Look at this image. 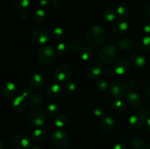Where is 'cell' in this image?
<instances>
[{
	"mask_svg": "<svg viewBox=\"0 0 150 149\" xmlns=\"http://www.w3.org/2000/svg\"><path fill=\"white\" fill-rule=\"evenodd\" d=\"M13 145L16 149H30L32 142L23 134H16L13 138Z\"/></svg>",
	"mask_w": 150,
	"mask_h": 149,
	"instance_id": "obj_11",
	"label": "cell"
},
{
	"mask_svg": "<svg viewBox=\"0 0 150 149\" xmlns=\"http://www.w3.org/2000/svg\"><path fill=\"white\" fill-rule=\"evenodd\" d=\"M1 93L6 98H11L16 94L17 91V88L16 85L12 82H5L1 86Z\"/></svg>",
	"mask_w": 150,
	"mask_h": 149,
	"instance_id": "obj_17",
	"label": "cell"
},
{
	"mask_svg": "<svg viewBox=\"0 0 150 149\" xmlns=\"http://www.w3.org/2000/svg\"><path fill=\"white\" fill-rule=\"evenodd\" d=\"M105 38V33L102 26L95 25L89 28L85 35V40L89 45L97 46L103 43Z\"/></svg>",
	"mask_w": 150,
	"mask_h": 149,
	"instance_id": "obj_1",
	"label": "cell"
},
{
	"mask_svg": "<svg viewBox=\"0 0 150 149\" xmlns=\"http://www.w3.org/2000/svg\"><path fill=\"white\" fill-rule=\"evenodd\" d=\"M45 81V79L43 74H40V73H35L31 77L29 83L32 87L38 89V88H40L43 86Z\"/></svg>",
	"mask_w": 150,
	"mask_h": 149,
	"instance_id": "obj_20",
	"label": "cell"
},
{
	"mask_svg": "<svg viewBox=\"0 0 150 149\" xmlns=\"http://www.w3.org/2000/svg\"><path fill=\"white\" fill-rule=\"evenodd\" d=\"M130 144L132 147L135 149L142 148L144 145V141L139 136H133L130 140Z\"/></svg>",
	"mask_w": 150,
	"mask_h": 149,
	"instance_id": "obj_30",
	"label": "cell"
},
{
	"mask_svg": "<svg viewBox=\"0 0 150 149\" xmlns=\"http://www.w3.org/2000/svg\"><path fill=\"white\" fill-rule=\"evenodd\" d=\"M13 4L16 8L19 10H25L29 7L30 4V0H13Z\"/></svg>",
	"mask_w": 150,
	"mask_h": 149,
	"instance_id": "obj_35",
	"label": "cell"
},
{
	"mask_svg": "<svg viewBox=\"0 0 150 149\" xmlns=\"http://www.w3.org/2000/svg\"><path fill=\"white\" fill-rule=\"evenodd\" d=\"M85 73L88 78L91 80H97L102 73V66L98 61L94 60L88 64Z\"/></svg>",
	"mask_w": 150,
	"mask_h": 149,
	"instance_id": "obj_8",
	"label": "cell"
},
{
	"mask_svg": "<svg viewBox=\"0 0 150 149\" xmlns=\"http://www.w3.org/2000/svg\"><path fill=\"white\" fill-rule=\"evenodd\" d=\"M146 129H147V130L149 131V132L150 133V116L148 117L147 119H146Z\"/></svg>",
	"mask_w": 150,
	"mask_h": 149,
	"instance_id": "obj_46",
	"label": "cell"
},
{
	"mask_svg": "<svg viewBox=\"0 0 150 149\" xmlns=\"http://www.w3.org/2000/svg\"><path fill=\"white\" fill-rule=\"evenodd\" d=\"M137 48L142 52L150 51V35H146L139 39L137 44Z\"/></svg>",
	"mask_w": 150,
	"mask_h": 149,
	"instance_id": "obj_22",
	"label": "cell"
},
{
	"mask_svg": "<svg viewBox=\"0 0 150 149\" xmlns=\"http://www.w3.org/2000/svg\"><path fill=\"white\" fill-rule=\"evenodd\" d=\"M38 58L44 64H51L56 58V51L52 46L44 45L41 46L38 53Z\"/></svg>",
	"mask_w": 150,
	"mask_h": 149,
	"instance_id": "obj_3",
	"label": "cell"
},
{
	"mask_svg": "<svg viewBox=\"0 0 150 149\" xmlns=\"http://www.w3.org/2000/svg\"><path fill=\"white\" fill-rule=\"evenodd\" d=\"M46 16V13H45V10L42 9H37L32 15V19L36 23H41L43 21Z\"/></svg>",
	"mask_w": 150,
	"mask_h": 149,
	"instance_id": "obj_27",
	"label": "cell"
},
{
	"mask_svg": "<svg viewBox=\"0 0 150 149\" xmlns=\"http://www.w3.org/2000/svg\"><path fill=\"white\" fill-rule=\"evenodd\" d=\"M117 55V48L113 45H106L102 47L98 53L100 60L105 64L113 62L115 60Z\"/></svg>",
	"mask_w": 150,
	"mask_h": 149,
	"instance_id": "obj_4",
	"label": "cell"
},
{
	"mask_svg": "<svg viewBox=\"0 0 150 149\" xmlns=\"http://www.w3.org/2000/svg\"><path fill=\"white\" fill-rule=\"evenodd\" d=\"M130 70V63L125 58H119L113 65V70L114 73L119 75H123L126 74Z\"/></svg>",
	"mask_w": 150,
	"mask_h": 149,
	"instance_id": "obj_12",
	"label": "cell"
},
{
	"mask_svg": "<svg viewBox=\"0 0 150 149\" xmlns=\"http://www.w3.org/2000/svg\"><path fill=\"white\" fill-rule=\"evenodd\" d=\"M26 16H27V12L26 11V10H22L20 13V17L21 18H26Z\"/></svg>",
	"mask_w": 150,
	"mask_h": 149,
	"instance_id": "obj_44",
	"label": "cell"
},
{
	"mask_svg": "<svg viewBox=\"0 0 150 149\" xmlns=\"http://www.w3.org/2000/svg\"><path fill=\"white\" fill-rule=\"evenodd\" d=\"M64 29L60 27V26H56V27L53 28V29H51V37L55 39L61 38L64 35Z\"/></svg>",
	"mask_w": 150,
	"mask_h": 149,
	"instance_id": "obj_34",
	"label": "cell"
},
{
	"mask_svg": "<svg viewBox=\"0 0 150 149\" xmlns=\"http://www.w3.org/2000/svg\"><path fill=\"white\" fill-rule=\"evenodd\" d=\"M117 11L113 8H107L103 12V19L107 23L115 21L117 20Z\"/></svg>",
	"mask_w": 150,
	"mask_h": 149,
	"instance_id": "obj_24",
	"label": "cell"
},
{
	"mask_svg": "<svg viewBox=\"0 0 150 149\" xmlns=\"http://www.w3.org/2000/svg\"><path fill=\"white\" fill-rule=\"evenodd\" d=\"M115 121L110 116H104L100 121V128L103 132L109 133L114 130L115 127Z\"/></svg>",
	"mask_w": 150,
	"mask_h": 149,
	"instance_id": "obj_16",
	"label": "cell"
},
{
	"mask_svg": "<svg viewBox=\"0 0 150 149\" xmlns=\"http://www.w3.org/2000/svg\"><path fill=\"white\" fill-rule=\"evenodd\" d=\"M76 89V85L74 83H73V82H67V83H65V84L64 86V90L68 93H74Z\"/></svg>",
	"mask_w": 150,
	"mask_h": 149,
	"instance_id": "obj_37",
	"label": "cell"
},
{
	"mask_svg": "<svg viewBox=\"0 0 150 149\" xmlns=\"http://www.w3.org/2000/svg\"><path fill=\"white\" fill-rule=\"evenodd\" d=\"M62 91V89L58 83H51V84L48 85L46 89V92L48 95L52 96V97H56L61 94Z\"/></svg>",
	"mask_w": 150,
	"mask_h": 149,
	"instance_id": "obj_23",
	"label": "cell"
},
{
	"mask_svg": "<svg viewBox=\"0 0 150 149\" xmlns=\"http://www.w3.org/2000/svg\"><path fill=\"white\" fill-rule=\"evenodd\" d=\"M146 15H147V16H149V17L150 18V4L148 6L147 8H146Z\"/></svg>",
	"mask_w": 150,
	"mask_h": 149,
	"instance_id": "obj_47",
	"label": "cell"
},
{
	"mask_svg": "<svg viewBox=\"0 0 150 149\" xmlns=\"http://www.w3.org/2000/svg\"><path fill=\"white\" fill-rule=\"evenodd\" d=\"M71 75L70 68L66 64H60L54 71V77L55 79L59 83H67L70 80Z\"/></svg>",
	"mask_w": 150,
	"mask_h": 149,
	"instance_id": "obj_9",
	"label": "cell"
},
{
	"mask_svg": "<svg viewBox=\"0 0 150 149\" xmlns=\"http://www.w3.org/2000/svg\"><path fill=\"white\" fill-rule=\"evenodd\" d=\"M143 30L147 35H150V20H145L143 23Z\"/></svg>",
	"mask_w": 150,
	"mask_h": 149,
	"instance_id": "obj_39",
	"label": "cell"
},
{
	"mask_svg": "<svg viewBox=\"0 0 150 149\" xmlns=\"http://www.w3.org/2000/svg\"><path fill=\"white\" fill-rule=\"evenodd\" d=\"M117 13L122 18L125 17L129 13V7L125 3H122L117 7Z\"/></svg>",
	"mask_w": 150,
	"mask_h": 149,
	"instance_id": "obj_33",
	"label": "cell"
},
{
	"mask_svg": "<svg viewBox=\"0 0 150 149\" xmlns=\"http://www.w3.org/2000/svg\"><path fill=\"white\" fill-rule=\"evenodd\" d=\"M150 111L148 108H144L139 112L131 115L129 118V125L134 129L141 128L144 125L147 118L150 116Z\"/></svg>",
	"mask_w": 150,
	"mask_h": 149,
	"instance_id": "obj_2",
	"label": "cell"
},
{
	"mask_svg": "<svg viewBox=\"0 0 150 149\" xmlns=\"http://www.w3.org/2000/svg\"><path fill=\"white\" fill-rule=\"evenodd\" d=\"M127 86H128L129 87H131V88L136 87V82L133 80H130V81H129V83H127Z\"/></svg>",
	"mask_w": 150,
	"mask_h": 149,
	"instance_id": "obj_45",
	"label": "cell"
},
{
	"mask_svg": "<svg viewBox=\"0 0 150 149\" xmlns=\"http://www.w3.org/2000/svg\"><path fill=\"white\" fill-rule=\"evenodd\" d=\"M94 55V51L91 45H86L83 46L82 48L81 51L80 53L81 58L83 61H89V59L92 58V57Z\"/></svg>",
	"mask_w": 150,
	"mask_h": 149,
	"instance_id": "obj_26",
	"label": "cell"
},
{
	"mask_svg": "<svg viewBox=\"0 0 150 149\" xmlns=\"http://www.w3.org/2000/svg\"><path fill=\"white\" fill-rule=\"evenodd\" d=\"M4 143L0 140V149H4Z\"/></svg>",
	"mask_w": 150,
	"mask_h": 149,
	"instance_id": "obj_51",
	"label": "cell"
},
{
	"mask_svg": "<svg viewBox=\"0 0 150 149\" xmlns=\"http://www.w3.org/2000/svg\"><path fill=\"white\" fill-rule=\"evenodd\" d=\"M47 112L51 116H57L59 112V106L56 103H51L47 107Z\"/></svg>",
	"mask_w": 150,
	"mask_h": 149,
	"instance_id": "obj_32",
	"label": "cell"
},
{
	"mask_svg": "<svg viewBox=\"0 0 150 149\" xmlns=\"http://www.w3.org/2000/svg\"><path fill=\"white\" fill-rule=\"evenodd\" d=\"M129 28V23L124 18L117 19L113 24V32L117 34H122L125 33Z\"/></svg>",
	"mask_w": 150,
	"mask_h": 149,
	"instance_id": "obj_15",
	"label": "cell"
},
{
	"mask_svg": "<svg viewBox=\"0 0 150 149\" xmlns=\"http://www.w3.org/2000/svg\"><path fill=\"white\" fill-rule=\"evenodd\" d=\"M70 51L73 54H80L82 48H83V42L79 39H74L69 43Z\"/></svg>",
	"mask_w": 150,
	"mask_h": 149,
	"instance_id": "obj_25",
	"label": "cell"
},
{
	"mask_svg": "<svg viewBox=\"0 0 150 149\" xmlns=\"http://www.w3.org/2000/svg\"><path fill=\"white\" fill-rule=\"evenodd\" d=\"M96 86L98 90L100 91H105L108 89V88H109L108 83L104 80H98L96 83Z\"/></svg>",
	"mask_w": 150,
	"mask_h": 149,
	"instance_id": "obj_38",
	"label": "cell"
},
{
	"mask_svg": "<svg viewBox=\"0 0 150 149\" xmlns=\"http://www.w3.org/2000/svg\"><path fill=\"white\" fill-rule=\"evenodd\" d=\"M50 0H40V5L42 7H47L49 5Z\"/></svg>",
	"mask_w": 150,
	"mask_h": 149,
	"instance_id": "obj_42",
	"label": "cell"
},
{
	"mask_svg": "<svg viewBox=\"0 0 150 149\" xmlns=\"http://www.w3.org/2000/svg\"><path fill=\"white\" fill-rule=\"evenodd\" d=\"M109 91L114 97L122 98L128 93V86L122 80H114L109 86Z\"/></svg>",
	"mask_w": 150,
	"mask_h": 149,
	"instance_id": "obj_5",
	"label": "cell"
},
{
	"mask_svg": "<svg viewBox=\"0 0 150 149\" xmlns=\"http://www.w3.org/2000/svg\"><path fill=\"white\" fill-rule=\"evenodd\" d=\"M141 149H150V145H147L143 146Z\"/></svg>",
	"mask_w": 150,
	"mask_h": 149,
	"instance_id": "obj_50",
	"label": "cell"
},
{
	"mask_svg": "<svg viewBox=\"0 0 150 149\" xmlns=\"http://www.w3.org/2000/svg\"><path fill=\"white\" fill-rule=\"evenodd\" d=\"M130 64L135 68H142L146 64V58L139 53H135L130 57Z\"/></svg>",
	"mask_w": 150,
	"mask_h": 149,
	"instance_id": "obj_18",
	"label": "cell"
},
{
	"mask_svg": "<svg viewBox=\"0 0 150 149\" xmlns=\"http://www.w3.org/2000/svg\"><path fill=\"white\" fill-rule=\"evenodd\" d=\"M133 42L130 38L125 37L123 39H121L119 40L118 45L121 49L127 51V50L130 49L133 47Z\"/></svg>",
	"mask_w": 150,
	"mask_h": 149,
	"instance_id": "obj_28",
	"label": "cell"
},
{
	"mask_svg": "<svg viewBox=\"0 0 150 149\" xmlns=\"http://www.w3.org/2000/svg\"><path fill=\"white\" fill-rule=\"evenodd\" d=\"M57 50L59 53L63 55V54H66L68 53V51H70V47H69V45L64 43V42H60L57 45Z\"/></svg>",
	"mask_w": 150,
	"mask_h": 149,
	"instance_id": "obj_36",
	"label": "cell"
},
{
	"mask_svg": "<svg viewBox=\"0 0 150 149\" xmlns=\"http://www.w3.org/2000/svg\"><path fill=\"white\" fill-rule=\"evenodd\" d=\"M105 102L107 104L111 105L116 110L122 112L126 109V102L122 98H116L114 96H105Z\"/></svg>",
	"mask_w": 150,
	"mask_h": 149,
	"instance_id": "obj_14",
	"label": "cell"
},
{
	"mask_svg": "<svg viewBox=\"0 0 150 149\" xmlns=\"http://www.w3.org/2000/svg\"><path fill=\"white\" fill-rule=\"evenodd\" d=\"M146 92V95H147V96H149V97L150 98V86H149L147 87Z\"/></svg>",
	"mask_w": 150,
	"mask_h": 149,
	"instance_id": "obj_48",
	"label": "cell"
},
{
	"mask_svg": "<svg viewBox=\"0 0 150 149\" xmlns=\"http://www.w3.org/2000/svg\"><path fill=\"white\" fill-rule=\"evenodd\" d=\"M51 140L53 144L59 148H64L67 147L70 140L65 131L60 129H56L51 133Z\"/></svg>",
	"mask_w": 150,
	"mask_h": 149,
	"instance_id": "obj_6",
	"label": "cell"
},
{
	"mask_svg": "<svg viewBox=\"0 0 150 149\" xmlns=\"http://www.w3.org/2000/svg\"><path fill=\"white\" fill-rule=\"evenodd\" d=\"M113 149H127V146L123 143H118L114 145Z\"/></svg>",
	"mask_w": 150,
	"mask_h": 149,
	"instance_id": "obj_41",
	"label": "cell"
},
{
	"mask_svg": "<svg viewBox=\"0 0 150 149\" xmlns=\"http://www.w3.org/2000/svg\"><path fill=\"white\" fill-rule=\"evenodd\" d=\"M26 99L27 98L22 93V95L17 96L13 102V108L16 112H20L24 110L26 106Z\"/></svg>",
	"mask_w": 150,
	"mask_h": 149,
	"instance_id": "obj_19",
	"label": "cell"
},
{
	"mask_svg": "<svg viewBox=\"0 0 150 149\" xmlns=\"http://www.w3.org/2000/svg\"><path fill=\"white\" fill-rule=\"evenodd\" d=\"M127 102L131 108H139L142 105L143 99L138 92L130 91L127 94Z\"/></svg>",
	"mask_w": 150,
	"mask_h": 149,
	"instance_id": "obj_13",
	"label": "cell"
},
{
	"mask_svg": "<svg viewBox=\"0 0 150 149\" xmlns=\"http://www.w3.org/2000/svg\"><path fill=\"white\" fill-rule=\"evenodd\" d=\"M42 96L40 93H35L29 98V105L33 108H38L42 104Z\"/></svg>",
	"mask_w": 150,
	"mask_h": 149,
	"instance_id": "obj_29",
	"label": "cell"
},
{
	"mask_svg": "<svg viewBox=\"0 0 150 149\" xmlns=\"http://www.w3.org/2000/svg\"><path fill=\"white\" fill-rule=\"evenodd\" d=\"M31 39L32 42L37 45H44L49 39L48 34L42 29H36L32 31L31 34Z\"/></svg>",
	"mask_w": 150,
	"mask_h": 149,
	"instance_id": "obj_10",
	"label": "cell"
},
{
	"mask_svg": "<svg viewBox=\"0 0 150 149\" xmlns=\"http://www.w3.org/2000/svg\"><path fill=\"white\" fill-rule=\"evenodd\" d=\"M46 112L42 108H35L32 110L29 115V123L35 127H40L46 121Z\"/></svg>",
	"mask_w": 150,
	"mask_h": 149,
	"instance_id": "obj_7",
	"label": "cell"
},
{
	"mask_svg": "<svg viewBox=\"0 0 150 149\" xmlns=\"http://www.w3.org/2000/svg\"><path fill=\"white\" fill-rule=\"evenodd\" d=\"M62 4L61 0H52V4L54 7L57 8V7H59L60 5Z\"/></svg>",
	"mask_w": 150,
	"mask_h": 149,
	"instance_id": "obj_43",
	"label": "cell"
},
{
	"mask_svg": "<svg viewBox=\"0 0 150 149\" xmlns=\"http://www.w3.org/2000/svg\"><path fill=\"white\" fill-rule=\"evenodd\" d=\"M67 118L65 115L63 114H59L56 116L55 119H54V125L58 128H62L65 126L67 124Z\"/></svg>",
	"mask_w": 150,
	"mask_h": 149,
	"instance_id": "obj_31",
	"label": "cell"
},
{
	"mask_svg": "<svg viewBox=\"0 0 150 149\" xmlns=\"http://www.w3.org/2000/svg\"><path fill=\"white\" fill-rule=\"evenodd\" d=\"M93 113L95 114V116H97V117H102L103 115L104 111L103 110L102 108H95V109L93 110Z\"/></svg>",
	"mask_w": 150,
	"mask_h": 149,
	"instance_id": "obj_40",
	"label": "cell"
},
{
	"mask_svg": "<svg viewBox=\"0 0 150 149\" xmlns=\"http://www.w3.org/2000/svg\"><path fill=\"white\" fill-rule=\"evenodd\" d=\"M31 149H42V148L39 145H35V146H33V147H32Z\"/></svg>",
	"mask_w": 150,
	"mask_h": 149,
	"instance_id": "obj_49",
	"label": "cell"
},
{
	"mask_svg": "<svg viewBox=\"0 0 150 149\" xmlns=\"http://www.w3.org/2000/svg\"><path fill=\"white\" fill-rule=\"evenodd\" d=\"M47 132L45 129L40 128H38L34 130L31 134V139L36 143L42 142L46 138Z\"/></svg>",
	"mask_w": 150,
	"mask_h": 149,
	"instance_id": "obj_21",
	"label": "cell"
}]
</instances>
